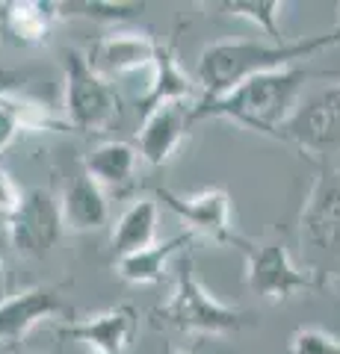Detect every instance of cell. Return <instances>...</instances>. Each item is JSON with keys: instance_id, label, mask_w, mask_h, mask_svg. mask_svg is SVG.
Instances as JSON below:
<instances>
[{"instance_id": "6da1fadb", "label": "cell", "mask_w": 340, "mask_h": 354, "mask_svg": "<svg viewBox=\"0 0 340 354\" xmlns=\"http://www.w3.org/2000/svg\"><path fill=\"white\" fill-rule=\"evenodd\" d=\"M340 44V24L328 32H316V36H302L287 44H272V41H251V39H234V41H213L199 53V65H195V77L204 88V101H216L237 86L258 74L290 68L299 59H308L314 53Z\"/></svg>"}, {"instance_id": "8992f818", "label": "cell", "mask_w": 340, "mask_h": 354, "mask_svg": "<svg viewBox=\"0 0 340 354\" xmlns=\"http://www.w3.org/2000/svg\"><path fill=\"white\" fill-rule=\"evenodd\" d=\"M237 248L246 254V286L255 295H263L269 301H284L293 292L323 290L308 269H299L290 260L284 242H251L240 236Z\"/></svg>"}, {"instance_id": "e0dca14e", "label": "cell", "mask_w": 340, "mask_h": 354, "mask_svg": "<svg viewBox=\"0 0 340 354\" xmlns=\"http://www.w3.org/2000/svg\"><path fill=\"white\" fill-rule=\"evenodd\" d=\"M157 221H160V207L154 198H139L134 201L116 221L113 230V251L116 260L127 257V254L145 251L157 242Z\"/></svg>"}, {"instance_id": "3957f363", "label": "cell", "mask_w": 340, "mask_h": 354, "mask_svg": "<svg viewBox=\"0 0 340 354\" xmlns=\"http://www.w3.org/2000/svg\"><path fill=\"white\" fill-rule=\"evenodd\" d=\"M302 263L316 283L340 278V169L323 165L299 216Z\"/></svg>"}, {"instance_id": "5bb4252c", "label": "cell", "mask_w": 340, "mask_h": 354, "mask_svg": "<svg viewBox=\"0 0 340 354\" xmlns=\"http://www.w3.org/2000/svg\"><path fill=\"white\" fill-rule=\"evenodd\" d=\"M62 15L60 3H42V0H12L0 6V30L21 48H33L48 39Z\"/></svg>"}, {"instance_id": "8fae6325", "label": "cell", "mask_w": 340, "mask_h": 354, "mask_svg": "<svg viewBox=\"0 0 340 354\" xmlns=\"http://www.w3.org/2000/svg\"><path fill=\"white\" fill-rule=\"evenodd\" d=\"M157 48L160 41H154L148 32L139 30H116L101 36L92 50L86 53L92 68L101 77H122V74H134L142 68H154L157 59Z\"/></svg>"}, {"instance_id": "cb8c5ba5", "label": "cell", "mask_w": 340, "mask_h": 354, "mask_svg": "<svg viewBox=\"0 0 340 354\" xmlns=\"http://www.w3.org/2000/svg\"><path fill=\"white\" fill-rule=\"evenodd\" d=\"M24 195L27 192H21V186L15 183V177L9 174L6 169H0V221H3V225L18 213Z\"/></svg>"}, {"instance_id": "ac0fdd59", "label": "cell", "mask_w": 340, "mask_h": 354, "mask_svg": "<svg viewBox=\"0 0 340 354\" xmlns=\"http://www.w3.org/2000/svg\"><path fill=\"white\" fill-rule=\"evenodd\" d=\"M195 234H178L166 242H154L151 248L145 251H136V254H127V257L116 260V272L118 278L127 281V283H160L166 278V269H169V260L178 254L181 248H186L193 242Z\"/></svg>"}, {"instance_id": "9c48e42d", "label": "cell", "mask_w": 340, "mask_h": 354, "mask_svg": "<svg viewBox=\"0 0 340 354\" xmlns=\"http://www.w3.org/2000/svg\"><path fill=\"white\" fill-rule=\"evenodd\" d=\"M157 198L163 204H169L190 225V234H204L222 242V245H237L240 234L231 225V198H228L225 189H202L195 195L160 189Z\"/></svg>"}, {"instance_id": "4316f807", "label": "cell", "mask_w": 340, "mask_h": 354, "mask_svg": "<svg viewBox=\"0 0 340 354\" xmlns=\"http://www.w3.org/2000/svg\"><path fill=\"white\" fill-rule=\"evenodd\" d=\"M0 281H3V257H0Z\"/></svg>"}, {"instance_id": "d6986e66", "label": "cell", "mask_w": 340, "mask_h": 354, "mask_svg": "<svg viewBox=\"0 0 340 354\" xmlns=\"http://www.w3.org/2000/svg\"><path fill=\"white\" fill-rule=\"evenodd\" d=\"M69 124L51 115V109H45L36 101L18 97L15 92H9L0 97V153L15 142L18 133L24 130H65Z\"/></svg>"}, {"instance_id": "9a60e30c", "label": "cell", "mask_w": 340, "mask_h": 354, "mask_svg": "<svg viewBox=\"0 0 340 354\" xmlns=\"http://www.w3.org/2000/svg\"><path fill=\"white\" fill-rule=\"evenodd\" d=\"M62 204V225L74 234H86V230H98L107 225L109 204L104 195V186L95 183L89 174H78L69 183V189L60 198Z\"/></svg>"}, {"instance_id": "30bf717a", "label": "cell", "mask_w": 340, "mask_h": 354, "mask_svg": "<svg viewBox=\"0 0 340 354\" xmlns=\"http://www.w3.org/2000/svg\"><path fill=\"white\" fill-rule=\"evenodd\" d=\"M136 328H139L136 310L130 304H118L113 310L83 319V322L62 325L57 334L60 339L83 342L95 354H130V342L136 337Z\"/></svg>"}, {"instance_id": "7c38bea8", "label": "cell", "mask_w": 340, "mask_h": 354, "mask_svg": "<svg viewBox=\"0 0 340 354\" xmlns=\"http://www.w3.org/2000/svg\"><path fill=\"white\" fill-rule=\"evenodd\" d=\"M65 313L57 286H30L0 301V342L24 339L45 319Z\"/></svg>"}, {"instance_id": "ffe728a7", "label": "cell", "mask_w": 340, "mask_h": 354, "mask_svg": "<svg viewBox=\"0 0 340 354\" xmlns=\"http://www.w3.org/2000/svg\"><path fill=\"white\" fill-rule=\"evenodd\" d=\"M139 162V148L130 142H104L95 151L86 153V174L101 186H125L136 171Z\"/></svg>"}, {"instance_id": "7a4b0ae2", "label": "cell", "mask_w": 340, "mask_h": 354, "mask_svg": "<svg viewBox=\"0 0 340 354\" xmlns=\"http://www.w3.org/2000/svg\"><path fill=\"white\" fill-rule=\"evenodd\" d=\"M316 77L308 68L290 65L281 71L258 74L246 80L243 86H237L234 92H228L216 101H204L199 106H193V121L202 118H228L234 124L251 127L267 136H276V130L281 124H287L290 115L296 113V97H299L302 86Z\"/></svg>"}, {"instance_id": "d4e9b609", "label": "cell", "mask_w": 340, "mask_h": 354, "mask_svg": "<svg viewBox=\"0 0 340 354\" xmlns=\"http://www.w3.org/2000/svg\"><path fill=\"white\" fill-rule=\"evenodd\" d=\"M18 83H21V74H15V71H0V97L9 95V92H15Z\"/></svg>"}, {"instance_id": "52a82bcc", "label": "cell", "mask_w": 340, "mask_h": 354, "mask_svg": "<svg viewBox=\"0 0 340 354\" xmlns=\"http://www.w3.org/2000/svg\"><path fill=\"white\" fill-rule=\"evenodd\" d=\"M62 225V204L51 189H30L18 213L6 221V236L21 257L42 260L57 245Z\"/></svg>"}, {"instance_id": "277c9868", "label": "cell", "mask_w": 340, "mask_h": 354, "mask_svg": "<svg viewBox=\"0 0 340 354\" xmlns=\"http://www.w3.org/2000/svg\"><path fill=\"white\" fill-rule=\"evenodd\" d=\"M157 316L184 334H237V330L251 325L249 313L222 304L199 281L190 257L178 274V286H175L172 298L157 310Z\"/></svg>"}, {"instance_id": "484cf974", "label": "cell", "mask_w": 340, "mask_h": 354, "mask_svg": "<svg viewBox=\"0 0 340 354\" xmlns=\"http://www.w3.org/2000/svg\"><path fill=\"white\" fill-rule=\"evenodd\" d=\"M166 354H195L193 348H166Z\"/></svg>"}, {"instance_id": "603a6c76", "label": "cell", "mask_w": 340, "mask_h": 354, "mask_svg": "<svg viewBox=\"0 0 340 354\" xmlns=\"http://www.w3.org/2000/svg\"><path fill=\"white\" fill-rule=\"evenodd\" d=\"M287 354H340V339L320 328H299L287 342Z\"/></svg>"}, {"instance_id": "7402d4cb", "label": "cell", "mask_w": 340, "mask_h": 354, "mask_svg": "<svg viewBox=\"0 0 340 354\" xmlns=\"http://www.w3.org/2000/svg\"><path fill=\"white\" fill-rule=\"evenodd\" d=\"M145 12V3L136 0H80V3H60L62 18H89L101 24H122V21Z\"/></svg>"}, {"instance_id": "4fadbf2b", "label": "cell", "mask_w": 340, "mask_h": 354, "mask_svg": "<svg viewBox=\"0 0 340 354\" xmlns=\"http://www.w3.org/2000/svg\"><path fill=\"white\" fill-rule=\"evenodd\" d=\"M190 104H163L157 109L142 118L139 127V157L148 165H166L172 160V153L181 148V142L186 136V127L193 121V109H186Z\"/></svg>"}, {"instance_id": "44dd1931", "label": "cell", "mask_w": 340, "mask_h": 354, "mask_svg": "<svg viewBox=\"0 0 340 354\" xmlns=\"http://www.w3.org/2000/svg\"><path fill=\"white\" fill-rule=\"evenodd\" d=\"M202 6L222 9V12H228V15L249 21V24H255L272 44L293 41V39L284 36V30L278 27V15L284 9L281 0H222V3H202Z\"/></svg>"}, {"instance_id": "5b68a950", "label": "cell", "mask_w": 340, "mask_h": 354, "mask_svg": "<svg viewBox=\"0 0 340 354\" xmlns=\"http://www.w3.org/2000/svg\"><path fill=\"white\" fill-rule=\"evenodd\" d=\"M62 109L65 124L80 133H101L118 118V101L116 88L107 83V77L98 74L86 53L78 48L65 50V92H62Z\"/></svg>"}, {"instance_id": "2e32d148", "label": "cell", "mask_w": 340, "mask_h": 354, "mask_svg": "<svg viewBox=\"0 0 340 354\" xmlns=\"http://www.w3.org/2000/svg\"><path fill=\"white\" fill-rule=\"evenodd\" d=\"M195 92L193 77L181 68L178 57H175L172 44H160L157 59H154V77H151L148 92L139 97L142 115H148L151 109H157L163 104H186Z\"/></svg>"}, {"instance_id": "ba28073f", "label": "cell", "mask_w": 340, "mask_h": 354, "mask_svg": "<svg viewBox=\"0 0 340 354\" xmlns=\"http://www.w3.org/2000/svg\"><path fill=\"white\" fill-rule=\"evenodd\" d=\"M272 139L293 142L296 148L328 157L340 151V83L314 95L308 104H302L290 115L287 124H281Z\"/></svg>"}]
</instances>
